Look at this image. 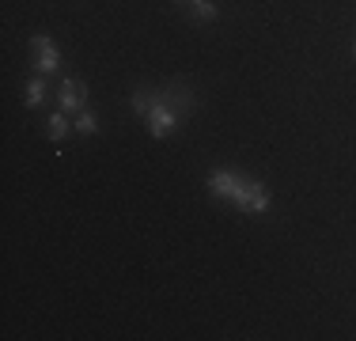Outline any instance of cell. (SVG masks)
Instances as JSON below:
<instances>
[{"label": "cell", "mask_w": 356, "mask_h": 341, "mask_svg": "<svg viewBox=\"0 0 356 341\" xmlns=\"http://www.w3.org/2000/svg\"><path fill=\"white\" fill-rule=\"evenodd\" d=\"M235 205H239L243 212H250V216H261V212H269V190H266L261 182H254V178H250L247 190H243V198L235 201Z\"/></svg>", "instance_id": "5"}, {"label": "cell", "mask_w": 356, "mask_h": 341, "mask_svg": "<svg viewBox=\"0 0 356 341\" xmlns=\"http://www.w3.org/2000/svg\"><path fill=\"white\" fill-rule=\"evenodd\" d=\"M175 4H190V0H175Z\"/></svg>", "instance_id": "11"}, {"label": "cell", "mask_w": 356, "mask_h": 341, "mask_svg": "<svg viewBox=\"0 0 356 341\" xmlns=\"http://www.w3.org/2000/svg\"><path fill=\"white\" fill-rule=\"evenodd\" d=\"M133 110L148 122V133L152 136H167L178 129V122H182V114L171 106V99H167V91H152V88H137L133 91Z\"/></svg>", "instance_id": "1"}, {"label": "cell", "mask_w": 356, "mask_h": 341, "mask_svg": "<svg viewBox=\"0 0 356 341\" xmlns=\"http://www.w3.org/2000/svg\"><path fill=\"white\" fill-rule=\"evenodd\" d=\"M186 8H190L193 19H201V23H213L216 19V4H213V0H190Z\"/></svg>", "instance_id": "9"}, {"label": "cell", "mask_w": 356, "mask_h": 341, "mask_svg": "<svg viewBox=\"0 0 356 341\" xmlns=\"http://www.w3.org/2000/svg\"><path fill=\"white\" fill-rule=\"evenodd\" d=\"M31 49H35V72L38 76L57 72V68H61V49H57L46 34H35V38H31Z\"/></svg>", "instance_id": "3"}, {"label": "cell", "mask_w": 356, "mask_h": 341, "mask_svg": "<svg viewBox=\"0 0 356 341\" xmlns=\"http://www.w3.org/2000/svg\"><path fill=\"white\" fill-rule=\"evenodd\" d=\"M247 182L250 178L235 175V170H213V175H209V190H213L216 198H227V201H239L243 190H247Z\"/></svg>", "instance_id": "2"}, {"label": "cell", "mask_w": 356, "mask_h": 341, "mask_svg": "<svg viewBox=\"0 0 356 341\" xmlns=\"http://www.w3.org/2000/svg\"><path fill=\"white\" fill-rule=\"evenodd\" d=\"M65 133H69V114H65V110L49 114V122H46V136H49V141H65Z\"/></svg>", "instance_id": "8"}, {"label": "cell", "mask_w": 356, "mask_h": 341, "mask_svg": "<svg viewBox=\"0 0 356 341\" xmlns=\"http://www.w3.org/2000/svg\"><path fill=\"white\" fill-rule=\"evenodd\" d=\"M72 125H76V129H80V133H99V118L95 114H91V110H80V114H76L72 118Z\"/></svg>", "instance_id": "10"}, {"label": "cell", "mask_w": 356, "mask_h": 341, "mask_svg": "<svg viewBox=\"0 0 356 341\" xmlns=\"http://www.w3.org/2000/svg\"><path fill=\"white\" fill-rule=\"evenodd\" d=\"M167 99H171V106L178 110V114H190V110H193V95H190V91H186L182 88V84H171V88H167Z\"/></svg>", "instance_id": "6"}, {"label": "cell", "mask_w": 356, "mask_h": 341, "mask_svg": "<svg viewBox=\"0 0 356 341\" xmlns=\"http://www.w3.org/2000/svg\"><path fill=\"white\" fill-rule=\"evenodd\" d=\"M57 102H61L65 114H80V110H88V88L72 76H65L61 88H57Z\"/></svg>", "instance_id": "4"}, {"label": "cell", "mask_w": 356, "mask_h": 341, "mask_svg": "<svg viewBox=\"0 0 356 341\" xmlns=\"http://www.w3.org/2000/svg\"><path fill=\"white\" fill-rule=\"evenodd\" d=\"M42 99H46V80H42V76H31L27 88H23V102H27V106H42Z\"/></svg>", "instance_id": "7"}]
</instances>
